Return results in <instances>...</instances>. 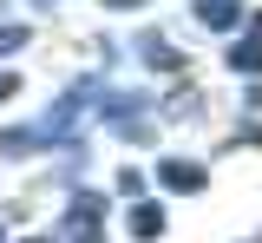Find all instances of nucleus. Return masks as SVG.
<instances>
[{
  "mask_svg": "<svg viewBox=\"0 0 262 243\" xmlns=\"http://www.w3.org/2000/svg\"><path fill=\"white\" fill-rule=\"evenodd\" d=\"M66 243H105V204L98 197H72L66 204Z\"/></svg>",
  "mask_w": 262,
  "mask_h": 243,
  "instance_id": "nucleus-1",
  "label": "nucleus"
},
{
  "mask_svg": "<svg viewBox=\"0 0 262 243\" xmlns=\"http://www.w3.org/2000/svg\"><path fill=\"white\" fill-rule=\"evenodd\" d=\"M203 165H184V158H158V184L164 191H203Z\"/></svg>",
  "mask_w": 262,
  "mask_h": 243,
  "instance_id": "nucleus-2",
  "label": "nucleus"
},
{
  "mask_svg": "<svg viewBox=\"0 0 262 243\" xmlns=\"http://www.w3.org/2000/svg\"><path fill=\"white\" fill-rule=\"evenodd\" d=\"M196 20L210 33H229V27H243V0H196Z\"/></svg>",
  "mask_w": 262,
  "mask_h": 243,
  "instance_id": "nucleus-3",
  "label": "nucleus"
},
{
  "mask_svg": "<svg viewBox=\"0 0 262 243\" xmlns=\"http://www.w3.org/2000/svg\"><path fill=\"white\" fill-rule=\"evenodd\" d=\"M229 66H236V72H262V20L249 27V39L229 46Z\"/></svg>",
  "mask_w": 262,
  "mask_h": 243,
  "instance_id": "nucleus-4",
  "label": "nucleus"
},
{
  "mask_svg": "<svg viewBox=\"0 0 262 243\" xmlns=\"http://www.w3.org/2000/svg\"><path fill=\"white\" fill-rule=\"evenodd\" d=\"M138 53H144V66H151V72H177V66H184V53H177V46H170V39H158V33L144 39V46H138Z\"/></svg>",
  "mask_w": 262,
  "mask_h": 243,
  "instance_id": "nucleus-5",
  "label": "nucleus"
},
{
  "mask_svg": "<svg viewBox=\"0 0 262 243\" xmlns=\"http://www.w3.org/2000/svg\"><path fill=\"white\" fill-rule=\"evenodd\" d=\"M131 237H144V243L164 237V210L158 204H131Z\"/></svg>",
  "mask_w": 262,
  "mask_h": 243,
  "instance_id": "nucleus-6",
  "label": "nucleus"
},
{
  "mask_svg": "<svg viewBox=\"0 0 262 243\" xmlns=\"http://www.w3.org/2000/svg\"><path fill=\"white\" fill-rule=\"evenodd\" d=\"M13 46H27V27H0V53H13Z\"/></svg>",
  "mask_w": 262,
  "mask_h": 243,
  "instance_id": "nucleus-7",
  "label": "nucleus"
},
{
  "mask_svg": "<svg viewBox=\"0 0 262 243\" xmlns=\"http://www.w3.org/2000/svg\"><path fill=\"white\" fill-rule=\"evenodd\" d=\"M13 92H20V72H0V105L13 99Z\"/></svg>",
  "mask_w": 262,
  "mask_h": 243,
  "instance_id": "nucleus-8",
  "label": "nucleus"
},
{
  "mask_svg": "<svg viewBox=\"0 0 262 243\" xmlns=\"http://www.w3.org/2000/svg\"><path fill=\"white\" fill-rule=\"evenodd\" d=\"M105 7H118V13H131V7H144V0H105Z\"/></svg>",
  "mask_w": 262,
  "mask_h": 243,
  "instance_id": "nucleus-9",
  "label": "nucleus"
},
{
  "mask_svg": "<svg viewBox=\"0 0 262 243\" xmlns=\"http://www.w3.org/2000/svg\"><path fill=\"white\" fill-rule=\"evenodd\" d=\"M20 243H59V237H20Z\"/></svg>",
  "mask_w": 262,
  "mask_h": 243,
  "instance_id": "nucleus-10",
  "label": "nucleus"
},
{
  "mask_svg": "<svg viewBox=\"0 0 262 243\" xmlns=\"http://www.w3.org/2000/svg\"><path fill=\"white\" fill-rule=\"evenodd\" d=\"M39 7H53V0H39Z\"/></svg>",
  "mask_w": 262,
  "mask_h": 243,
  "instance_id": "nucleus-11",
  "label": "nucleus"
},
{
  "mask_svg": "<svg viewBox=\"0 0 262 243\" xmlns=\"http://www.w3.org/2000/svg\"><path fill=\"white\" fill-rule=\"evenodd\" d=\"M0 243H7V230H0Z\"/></svg>",
  "mask_w": 262,
  "mask_h": 243,
  "instance_id": "nucleus-12",
  "label": "nucleus"
}]
</instances>
